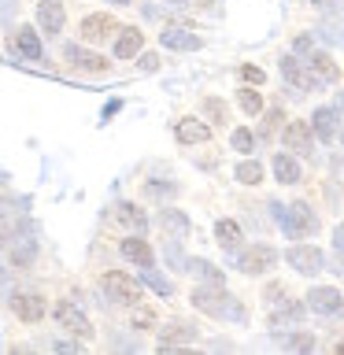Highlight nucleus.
Returning a JSON list of instances; mask_svg holds the SVG:
<instances>
[{"instance_id": "f3484780", "label": "nucleus", "mask_w": 344, "mask_h": 355, "mask_svg": "<svg viewBox=\"0 0 344 355\" xmlns=\"http://www.w3.org/2000/svg\"><path fill=\"white\" fill-rule=\"evenodd\" d=\"M15 52H22L26 60H41V37H37V30L33 26H19V33H15Z\"/></svg>"}, {"instance_id": "f8f14e48", "label": "nucleus", "mask_w": 344, "mask_h": 355, "mask_svg": "<svg viewBox=\"0 0 344 355\" xmlns=\"http://www.w3.org/2000/svg\"><path fill=\"white\" fill-rule=\"evenodd\" d=\"M111 33H119V22L111 15H89L82 22V37L85 41H108Z\"/></svg>"}, {"instance_id": "a18cd8bd", "label": "nucleus", "mask_w": 344, "mask_h": 355, "mask_svg": "<svg viewBox=\"0 0 344 355\" xmlns=\"http://www.w3.org/2000/svg\"><path fill=\"white\" fill-rule=\"evenodd\" d=\"M111 4H130V0H111Z\"/></svg>"}, {"instance_id": "58836bf2", "label": "nucleus", "mask_w": 344, "mask_h": 355, "mask_svg": "<svg viewBox=\"0 0 344 355\" xmlns=\"http://www.w3.org/2000/svg\"><path fill=\"white\" fill-rule=\"evenodd\" d=\"M277 122H282V115H277V111H270V115H266V126H263V137H270V133L277 130Z\"/></svg>"}, {"instance_id": "bb28decb", "label": "nucleus", "mask_w": 344, "mask_h": 355, "mask_svg": "<svg viewBox=\"0 0 344 355\" xmlns=\"http://www.w3.org/2000/svg\"><path fill=\"white\" fill-rule=\"evenodd\" d=\"M193 337H196V329H189V326H171V329H163L160 348H171L174 340H193Z\"/></svg>"}, {"instance_id": "b1692460", "label": "nucleus", "mask_w": 344, "mask_h": 355, "mask_svg": "<svg viewBox=\"0 0 344 355\" xmlns=\"http://www.w3.org/2000/svg\"><path fill=\"white\" fill-rule=\"evenodd\" d=\"M189 270H193V274H200L207 285H226V274H222L218 266H211L207 259H196V263H189Z\"/></svg>"}, {"instance_id": "ea45409f", "label": "nucleus", "mask_w": 344, "mask_h": 355, "mask_svg": "<svg viewBox=\"0 0 344 355\" xmlns=\"http://www.w3.org/2000/svg\"><path fill=\"white\" fill-rule=\"evenodd\" d=\"M155 67H160V55H141V71H155Z\"/></svg>"}, {"instance_id": "20e7f679", "label": "nucleus", "mask_w": 344, "mask_h": 355, "mask_svg": "<svg viewBox=\"0 0 344 355\" xmlns=\"http://www.w3.org/2000/svg\"><path fill=\"white\" fill-rule=\"evenodd\" d=\"M274 259H277V252L270 248V244H255V248L237 255V270H244V274H266L274 266Z\"/></svg>"}, {"instance_id": "72a5a7b5", "label": "nucleus", "mask_w": 344, "mask_h": 355, "mask_svg": "<svg viewBox=\"0 0 344 355\" xmlns=\"http://www.w3.org/2000/svg\"><path fill=\"white\" fill-rule=\"evenodd\" d=\"M204 107H207V115L215 119V122H226V107H222V100H207Z\"/></svg>"}, {"instance_id": "7ed1b4c3", "label": "nucleus", "mask_w": 344, "mask_h": 355, "mask_svg": "<svg viewBox=\"0 0 344 355\" xmlns=\"http://www.w3.org/2000/svg\"><path fill=\"white\" fill-rule=\"evenodd\" d=\"M282 226L289 237H311V233L318 230V218H315V211H311L307 204H293V207H285L282 211Z\"/></svg>"}, {"instance_id": "4be33fe9", "label": "nucleus", "mask_w": 344, "mask_h": 355, "mask_svg": "<svg viewBox=\"0 0 344 355\" xmlns=\"http://www.w3.org/2000/svg\"><path fill=\"white\" fill-rule=\"evenodd\" d=\"M115 222H122V226H130L133 233H141L144 226H148V218H144V215H141V211L133 207V204H119V207H115Z\"/></svg>"}, {"instance_id": "79ce46f5", "label": "nucleus", "mask_w": 344, "mask_h": 355, "mask_svg": "<svg viewBox=\"0 0 344 355\" xmlns=\"http://www.w3.org/2000/svg\"><path fill=\"white\" fill-rule=\"evenodd\" d=\"M333 244H337V252L344 255V226H337V230H333Z\"/></svg>"}, {"instance_id": "5701e85b", "label": "nucleus", "mask_w": 344, "mask_h": 355, "mask_svg": "<svg viewBox=\"0 0 344 355\" xmlns=\"http://www.w3.org/2000/svg\"><path fill=\"white\" fill-rule=\"evenodd\" d=\"M215 237H218L222 248H237V244H241V226H237V222H230V218H222L215 226Z\"/></svg>"}, {"instance_id": "2f4dec72", "label": "nucleus", "mask_w": 344, "mask_h": 355, "mask_svg": "<svg viewBox=\"0 0 344 355\" xmlns=\"http://www.w3.org/2000/svg\"><path fill=\"white\" fill-rule=\"evenodd\" d=\"M252 133L248 130H233V148H237V152H252Z\"/></svg>"}, {"instance_id": "4c0bfd02", "label": "nucleus", "mask_w": 344, "mask_h": 355, "mask_svg": "<svg viewBox=\"0 0 344 355\" xmlns=\"http://www.w3.org/2000/svg\"><path fill=\"white\" fill-rule=\"evenodd\" d=\"M148 196H160V200H163V196H174V185H155V182H152V185H148Z\"/></svg>"}, {"instance_id": "a211bd4d", "label": "nucleus", "mask_w": 344, "mask_h": 355, "mask_svg": "<svg viewBox=\"0 0 344 355\" xmlns=\"http://www.w3.org/2000/svg\"><path fill=\"white\" fill-rule=\"evenodd\" d=\"M207 137H211V130H207L200 119H182V122H178V141L200 144V141H207Z\"/></svg>"}, {"instance_id": "a878e982", "label": "nucleus", "mask_w": 344, "mask_h": 355, "mask_svg": "<svg viewBox=\"0 0 344 355\" xmlns=\"http://www.w3.org/2000/svg\"><path fill=\"white\" fill-rule=\"evenodd\" d=\"M318 37H322V41H329V44L344 41V22H341V19H326V22L318 26Z\"/></svg>"}, {"instance_id": "c85d7f7f", "label": "nucleus", "mask_w": 344, "mask_h": 355, "mask_svg": "<svg viewBox=\"0 0 344 355\" xmlns=\"http://www.w3.org/2000/svg\"><path fill=\"white\" fill-rule=\"evenodd\" d=\"M33 255H37V244H33V241H22V244H15V248H11V263H15V266H26V263H33Z\"/></svg>"}, {"instance_id": "dca6fc26", "label": "nucleus", "mask_w": 344, "mask_h": 355, "mask_svg": "<svg viewBox=\"0 0 344 355\" xmlns=\"http://www.w3.org/2000/svg\"><path fill=\"white\" fill-rule=\"evenodd\" d=\"M307 71H311V78H315V82H337V78H341L337 63H333L326 52H315V55H311V60H307Z\"/></svg>"}, {"instance_id": "1a4fd4ad", "label": "nucleus", "mask_w": 344, "mask_h": 355, "mask_svg": "<svg viewBox=\"0 0 344 355\" xmlns=\"http://www.w3.org/2000/svg\"><path fill=\"white\" fill-rule=\"evenodd\" d=\"M289 263H293V270H300V274H318L322 266H326L322 252H318V248H311V244H300V248L289 252Z\"/></svg>"}, {"instance_id": "ddd939ff", "label": "nucleus", "mask_w": 344, "mask_h": 355, "mask_svg": "<svg viewBox=\"0 0 344 355\" xmlns=\"http://www.w3.org/2000/svg\"><path fill=\"white\" fill-rule=\"evenodd\" d=\"M11 307H15V315L22 322H41L44 318V300L37 293H19L15 300H11Z\"/></svg>"}, {"instance_id": "412c9836", "label": "nucleus", "mask_w": 344, "mask_h": 355, "mask_svg": "<svg viewBox=\"0 0 344 355\" xmlns=\"http://www.w3.org/2000/svg\"><path fill=\"white\" fill-rule=\"evenodd\" d=\"M274 174H277V182H282V185H296L300 182V166H296V159H289L285 152L274 155Z\"/></svg>"}, {"instance_id": "39448f33", "label": "nucleus", "mask_w": 344, "mask_h": 355, "mask_svg": "<svg viewBox=\"0 0 344 355\" xmlns=\"http://www.w3.org/2000/svg\"><path fill=\"white\" fill-rule=\"evenodd\" d=\"M55 322H60V326L67 329V333H74V337H82V340H89L93 337V326H89V318L82 315V311H78L74 304H55Z\"/></svg>"}, {"instance_id": "f03ea898", "label": "nucleus", "mask_w": 344, "mask_h": 355, "mask_svg": "<svg viewBox=\"0 0 344 355\" xmlns=\"http://www.w3.org/2000/svg\"><path fill=\"white\" fill-rule=\"evenodd\" d=\"M100 288H104L108 300H115V304H137V300H141L137 277H130L122 270H108L104 277H100Z\"/></svg>"}, {"instance_id": "9b49d317", "label": "nucleus", "mask_w": 344, "mask_h": 355, "mask_svg": "<svg viewBox=\"0 0 344 355\" xmlns=\"http://www.w3.org/2000/svg\"><path fill=\"white\" fill-rule=\"evenodd\" d=\"M307 307L318 311V315H337V311L344 307V300L337 288H311L307 293Z\"/></svg>"}, {"instance_id": "423d86ee", "label": "nucleus", "mask_w": 344, "mask_h": 355, "mask_svg": "<svg viewBox=\"0 0 344 355\" xmlns=\"http://www.w3.org/2000/svg\"><path fill=\"white\" fill-rule=\"evenodd\" d=\"M63 22H67L63 0H41V4H37V26H41L44 33H60Z\"/></svg>"}, {"instance_id": "aec40b11", "label": "nucleus", "mask_w": 344, "mask_h": 355, "mask_svg": "<svg viewBox=\"0 0 344 355\" xmlns=\"http://www.w3.org/2000/svg\"><path fill=\"white\" fill-rule=\"evenodd\" d=\"M315 133H318L322 141L337 137V111H333V107H318L315 111Z\"/></svg>"}, {"instance_id": "6ab92c4d", "label": "nucleus", "mask_w": 344, "mask_h": 355, "mask_svg": "<svg viewBox=\"0 0 344 355\" xmlns=\"http://www.w3.org/2000/svg\"><path fill=\"white\" fill-rule=\"evenodd\" d=\"M122 255H126L130 263H137V266H152V248L144 241H137V237L122 241Z\"/></svg>"}, {"instance_id": "7c9ffc66", "label": "nucleus", "mask_w": 344, "mask_h": 355, "mask_svg": "<svg viewBox=\"0 0 344 355\" xmlns=\"http://www.w3.org/2000/svg\"><path fill=\"white\" fill-rule=\"evenodd\" d=\"M163 226L174 230V233H189V218L178 215V211H163Z\"/></svg>"}, {"instance_id": "cd10ccee", "label": "nucleus", "mask_w": 344, "mask_h": 355, "mask_svg": "<svg viewBox=\"0 0 344 355\" xmlns=\"http://www.w3.org/2000/svg\"><path fill=\"white\" fill-rule=\"evenodd\" d=\"M237 104L248 111V115H259V111H263V96L255 93V89H241V93H237Z\"/></svg>"}, {"instance_id": "473e14b6", "label": "nucleus", "mask_w": 344, "mask_h": 355, "mask_svg": "<svg viewBox=\"0 0 344 355\" xmlns=\"http://www.w3.org/2000/svg\"><path fill=\"white\" fill-rule=\"evenodd\" d=\"M241 78H244V82H255V85H263V78H266V74L259 71V67L244 63V67H241Z\"/></svg>"}, {"instance_id": "f257e3e1", "label": "nucleus", "mask_w": 344, "mask_h": 355, "mask_svg": "<svg viewBox=\"0 0 344 355\" xmlns=\"http://www.w3.org/2000/svg\"><path fill=\"white\" fill-rule=\"evenodd\" d=\"M193 304L204 311V315H215V318H230V322H241V318H244V307H241L230 293H222V285L196 288V293H193Z\"/></svg>"}, {"instance_id": "f704fd0d", "label": "nucleus", "mask_w": 344, "mask_h": 355, "mask_svg": "<svg viewBox=\"0 0 344 355\" xmlns=\"http://www.w3.org/2000/svg\"><path fill=\"white\" fill-rule=\"evenodd\" d=\"M152 311L148 307H137V311H133V326H152Z\"/></svg>"}, {"instance_id": "393cba45", "label": "nucleus", "mask_w": 344, "mask_h": 355, "mask_svg": "<svg viewBox=\"0 0 344 355\" xmlns=\"http://www.w3.org/2000/svg\"><path fill=\"white\" fill-rule=\"evenodd\" d=\"M237 182H241V185H259V182H263V166L252 163V159H244V163L237 166Z\"/></svg>"}, {"instance_id": "c756f323", "label": "nucleus", "mask_w": 344, "mask_h": 355, "mask_svg": "<svg viewBox=\"0 0 344 355\" xmlns=\"http://www.w3.org/2000/svg\"><path fill=\"white\" fill-rule=\"evenodd\" d=\"M144 282H148V285H152V288H155V293H160V296H171V293H174V285L166 282V277H160L155 270H148V266H144Z\"/></svg>"}, {"instance_id": "e433bc0d", "label": "nucleus", "mask_w": 344, "mask_h": 355, "mask_svg": "<svg viewBox=\"0 0 344 355\" xmlns=\"http://www.w3.org/2000/svg\"><path fill=\"white\" fill-rule=\"evenodd\" d=\"M289 348H300V352H304V348H315V340H311L307 333H300V337H293V340H289Z\"/></svg>"}, {"instance_id": "c9c22d12", "label": "nucleus", "mask_w": 344, "mask_h": 355, "mask_svg": "<svg viewBox=\"0 0 344 355\" xmlns=\"http://www.w3.org/2000/svg\"><path fill=\"white\" fill-rule=\"evenodd\" d=\"M311 4H315L318 11H326V15H333V11H341L344 0H311Z\"/></svg>"}, {"instance_id": "6e6552de", "label": "nucleus", "mask_w": 344, "mask_h": 355, "mask_svg": "<svg viewBox=\"0 0 344 355\" xmlns=\"http://www.w3.org/2000/svg\"><path fill=\"white\" fill-rule=\"evenodd\" d=\"M63 60L74 67V71H89V74H100V71H108V60L104 55H96V52H85V49H78V44H71V49L63 52Z\"/></svg>"}, {"instance_id": "0eeeda50", "label": "nucleus", "mask_w": 344, "mask_h": 355, "mask_svg": "<svg viewBox=\"0 0 344 355\" xmlns=\"http://www.w3.org/2000/svg\"><path fill=\"white\" fill-rule=\"evenodd\" d=\"M285 144H289V152L311 155V148H315V133H311V122H289V126H285Z\"/></svg>"}, {"instance_id": "37998d69", "label": "nucleus", "mask_w": 344, "mask_h": 355, "mask_svg": "<svg viewBox=\"0 0 344 355\" xmlns=\"http://www.w3.org/2000/svg\"><path fill=\"white\" fill-rule=\"evenodd\" d=\"M337 104H341V107H344V93H337Z\"/></svg>"}, {"instance_id": "2eb2a0df", "label": "nucleus", "mask_w": 344, "mask_h": 355, "mask_svg": "<svg viewBox=\"0 0 344 355\" xmlns=\"http://www.w3.org/2000/svg\"><path fill=\"white\" fill-rule=\"evenodd\" d=\"M160 41H163V49H174V52H193V49H200V37H196V33L178 30V26L163 30V33H160Z\"/></svg>"}, {"instance_id": "c03bdc74", "label": "nucleus", "mask_w": 344, "mask_h": 355, "mask_svg": "<svg viewBox=\"0 0 344 355\" xmlns=\"http://www.w3.org/2000/svg\"><path fill=\"white\" fill-rule=\"evenodd\" d=\"M337 352H341V355H344V340H337Z\"/></svg>"}, {"instance_id": "a19ab883", "label": "nucleus", "mask_w": 344, "mask_h": 355, "mask_svg": "<svg viewBox=\"0 0 344 355\" xmlns=\"http://www.w3.org/2000/svg\"><path fill=\"white\" fill-rule=\"evenodd\" d=\"M296 52H300V55L315 52V44H311V37H296Z\"/></svg>"}, {"instance_id": "9d476101", "label": "nucleus", "mask_w": 344, "mask_h": 355, "mask_svg": "<svg viewBox=\"0 0 344 355\" xmlns=\"http://www.w3.org/2000/svg\"><path fill=\"white\" fill-rule=\"evenodd\" d=\"M282 74H285V82L293 85L296 93H307V89L315 85V78H311L307 63H300L296 55H285V60H282Z\"/></svg>"}, {"instance_id": "4468645a", "label": "nucleus", "mask_w": 344, "mask_h": 355, "mask_svg": "<svg viewBox=\"0 0 344 355\" xmlns=\"http://www.w3.org/2000/svg\"><path fill=\"white\" fill-rule=\"evenodd\" d=\"M141 49H144V33L137 26L119 30V41H115V55H119V60H133Z\"/></svg>"}]
</instances>
